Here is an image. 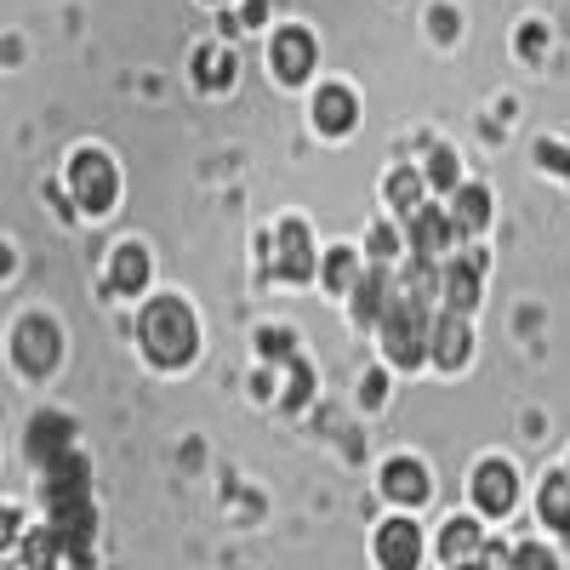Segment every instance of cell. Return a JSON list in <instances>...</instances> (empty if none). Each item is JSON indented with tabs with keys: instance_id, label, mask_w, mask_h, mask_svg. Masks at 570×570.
I'll return each mask as SVG.
<instances>
[{
	"instance_id": "cell-1",
	"label": "cell",
	"mask_w": 570,
	"mask_h": 570,
	"mask_svg": "<svg viewBox=\"0 0 570 570\" xmlns=\"http://www.w3.org/2000/svg\"><path fill=\"white\" fill-rule=\"evenodd\" d=\"M195 314H188L177 297H155L149 308H142V348H149L155 365H188L195 360Z\"/></svg>"
},
{
	"instance_id": "cell-2",
	"label": "cell",
	"mask_w": 570,
	"mask_h": 570,
	"mask_svg": "<svg viewBox=\"0 0 570 570\" xmlns=\"http://www.w3.org/2000/svg\"><path fill=\"white\" fill-rule=\"evenodd\" d=\"M383 348H389L394 365H416V360L434 354V320H428L422 297H411V292L394 297V308L383 314Z\"/></svg>"
},
{
	"instance_id": "cell-3",
	"label": "cell",
	"mask_w": 570,
	"mask_h": 570,
	"mask_svg": "<svg viewBox=\"0 0 570 570\" xmlns=\"http://www.w3.org/2000/svg\"><path fill=\"white\" fill-rule=\"evenodd\" d=\"M69 188H75V206L98 217V212H109V206H115L120 177H115V166H109L98 149H80V155L69 160Z\"/></svg>"
},
{
	"instance_id": "cell-4",
	"label": "cell",
	"mask_w": 570,
	"mask_h": 570,
	"mask_svg": "<svg viewBox=\"0 0 570 570\" xmlns=\"http://www.w3.org/2000/svg\"><path fill=\"white\" fill-rule=\"evenodd\" d=\"M405 223H411V252H416V257H440V252L456 240V217L440 212V206H416Z\"/></svg>"
},
{
	"instance_id": "cell-5",
	"label": "cell",
	"mask_w": 570,
	"mask_h": 570,
	"mask_svg": "<svg viewBox=\"0 0 570 570\" xmlns=\"http://www.w3.org/2000/svg\"><path fill=\"white\" fill-rule=\"evenodd\" d=\"M18 365L35 371V376L58 365V325L52 320H23L18 325Z\"/></svg>"
},
{
	"instance_id": "cell-6",
	"label": "cell",
	"mask_w": 570,
	"mask_h": 570,
	"mask_svg": "<svg viewBox=\"0 0 570 570\" xmlns=\"http://www.w3.org/2000/svg\"><path fill=\"white\" fill-rule=\"evenodd\" d=\"M268 63H274V75L279 80H308V69H314V40L303 35V29H285V35H274V46H268Z\"/></svg>"
},
{
	"instance_id": "cell-7",
	"label": "cell",
	"mask_w": 570,
	"mask_h": 570,
	"mask_svg": "<svg viewBox=\"0 0 570 570\" xmlns=\"http://www.w3.org/2000/svg\"><path fill=\"white\" fill-rule=\"evenodd\" d=\"M480 268H485V257H456V263L440 274V297H445V308L468 314L473 303H480Z\"/></svg>"
},
{
	"instance_id": "cell-8",
	"label": "cell",
	"mask_w": 570,
	"mask_h": 570,
	"mask_svg": "<svg viewBox=\"0 0 570 570\" xmlns=\"http://www.w3.org/2000/svg\"><path fill=\"white\" fill-rule=\"evenodd\" d=\"M274 252H279V257H274V274H279V279H308V274H314V246H308V228H303V223H285Z\"/></svg>"
},
{
	"instance_id": "cell-9",
	"label": "cell",
	"mask_w": 570,
	"mask_h": 570,
	"mask_svg": "<svg viewBox=\"0 0 570 570\" xmlns=\"http://www.w3.org/2000/svg\"><path fill=\"white\" fill-rule=\"evenodd\" d=\"M348 297H354V320L360 325H383V314L394 308V285H389L383 268H371V274H360V285Z\"/></svg>"
},
{
	"instance_id": "cell-10",
	"label": "cell",
	"mask_w": 570,
	"mask_h": 570,
	"mask_svg": "<svg viewBox=\"0 0 570 570\" xmlns=\"http://www.w3.org/2000/svg\"><path fill=\"white\" fill-rule=\"evenodd\" d=\"M513 468L508 462H480V473H473V497H480L485 513H508L513 508Z\"/></svg>"
},
{
	"instance_id": "cell-11",
	"label": "cell",
	"mask_w": 570,
	"mask_h": 570,
	"mask_svg": "<svg viewBox=\"0 0 570 570\" xmlns=\"http://www.w3.org/2000/svg\"><path fill=\"white\" fill-rule=\"evenodd\" d=\"M468 348H473L468 320H462L456 308H445V314L434 320V360H440L445 371H456V365H468Z\"/></svg>"
},
{
	"instance_id": "cell-12",
	"label": "cell",
	"mask_w": 570,
	"mask_h": 570,
	"mask_svg": "<svg viewBox=\"0 0 570 570\" xmlns=\"http://www.w3.org/2000/svg\"><path fill=\"white\" fill-rule=\"evenodd\" d=\"M416 553H422L416 525H411V519H389L383 537H376V559H383V564H416Z\"/></svg>"
},
{
	"instance_id": "cell-13",
	"label": "cell",
	"mask_w": 570,
	"mask_h": 570,
	"mask_svg": "<svg viewBox=\"0 0 570 570\" xmlns=\"http://www.w3.org/2000/svg\"><path fill=\"white\" fill-rule=\"evenodd\" d=\"M383 491L394 497V502H422L428 497V473H422V462H411V456H400V462H389L383 468Z\"/></svg>"
},
{
	"instance_id": "cell-14",
	"label": "cell",
	"mask_w": 570,
	"mask_h": 570,
	"mask_svg": "<svg viewBox=\"0 0 570 570\" xmlns=\"http://www.w3.org/2000/svg\"><path fill=\"white\" fill-rule=\"evenodd\" d=\"M451 217H456L462 234H480V228L491 223V195H485L480 183H462L456 195H451Z\"/></svg>"
},
{
	"instance_id": "cell-15",
	"label": "cell",
	"mask_w": 570,
	"mask_h": 570,
	"mask_svg": "<svg viewBox=\"0 0 570 570\" xmlns=\"http://www.w3.org/2000/svg\"><path fill=\"white\" fill-rule=\"evenodd\" d=\"M69 451V422L63 416H35V428H29V456L35 462H58Z\"/></svg>"
},
{
	"instance_id": "cell-16",
	"label": "cell",
	"mask_w": 570,
	"mask_h": 570,
	"mask_svg": "<svg viewBox=\"0 0 570 570\" xmlns=\"http://www.w3.org/2000/svg\"><path fill=\"white\" fill-rule=\"evenodd\" d=\"M314 126H320V131H348V126H354V91L325 86L320 98H314Z\"/></svg>"
},
{
	"instance_id": "cell-17",
	"label": "cell",
	"mask_w": 570,
	"mask_h": 570,
	"mask_svg": "<svg viewBox=\"0 0 570 570\" xmlns=\"http://www.w3.org/2000/svg\"><path fill=\"white\" fill-rule=\"evenodd\" d=\"M109 285H115L120 297H137L142 285H149V257H142L137 246H120L115 252V268H109Z\"/></svg>"
},
{
	"instance_id": "cell-18",
	"label": "cell",
	"mask_w": 570,
	"mask_h": 570,
	"mask_svg": "<svg viewBox=\"0 0 570 570\" xmlns=\"http://www.w3.org/2000/svg\"><path fill=\"white\" fill-rule=\"evenodd\" d=\"M440 559H445V564L485 559V548H480V525H473V519H451L445 537H440Z\"/></svg>"
},
{
	"instance_id": "cell-19",
	"label": "cell",
	"mask_w": 570,
	"mask_h": 570,
	"mask_svg": "<svg viewBox=\"0 0 570 570\" xmlns=\"http://www.w3.org/2000/svg\"><path fill=\"white\" fill-rule=\"evenodd\" d=\"M537 508H542V519H548L553 531H570V473H548Z\"/></svg>"
},
{
	"instance_id": "cell-20",
	"label": "cell",
	"mask_w": 570,
	"mask_h": 570,
	"mask_svg": "<svg viewBox=\"0 0 570 570\" xmlns=\"http://www.w3.org/2000/svg\"><path fill=\"white\" fill-rule=\"evenodd\" d=\"M389 200H394L400 217H411V212L422 206V177H416V171H394V177H389Z\"/></svg>"
},
{
	"instance_id": "cell-21",
	"label": "cell",
	"mask_w": 570,
	"mask_h": 570,
	"mask_svg": "<svg viewBox=\"0 0 570 570\" xmlns=\"http://www.w3.org/2000/svg\"><path fill=\"white\" fill-rule=\"evenodd\" d=\"M325 285H331V292H354V285H360L354 252H331V257H325Z\"/></svg>"
},
{
	"instance_id": "cell-22",
	"label": "cell",
	"mask_w": 570,
	"mask_h": 570,
	"mask_svg": "<svg viewBox=\"0 0 570 570\" xmlns=\"http://www.w3.org/2000/svg\"><path fill=\"white\" fill-rule=\"evenodd\" d=\"M228 80H234V52H217V46H212V52H200V86L217 91Z\"/></svg>"
},
{
	"instance_id": "cell-23",
	"label": "cell",
	"mask_w": 570,
	"mask_h": 570,
	"mask_svg": "<svg viewBox=\"0 0 570 570\" xmlns=\"http://www.w3.org/2000/svg\"><path fill=\"white\" fill-rule=\"evenodd\" d=\"M428 183L445 188V195H456V155H451V149H434V155H428Z\"/></svg>"
},
{
	"instance_id": "cell-24",
	"label": "cell",
	"mask_w": 570,
	"mask_h": 570,
	"mask_svg": "<svg viewBox=\"0 0 570 570\" xmlns=\"http://www.w3.org/2000/svg\"><path fill=\"white\" fill-rule=\"evenodd\" d=\"M58 548H63V537H58V525H52L46 537H35V542H29V553H23V559H29V564H52V559H58Z\"/></svg>"
},
{
	"instance_id": "cell-25",
	"label": "cell",
	"mask_w": 570,
	"mask_h": 570,
	"mask_svg": "<svg viewBox=\"0 0 570 570\" xmlns=\"http://www.w3.org/2000/svg\"><path fill=\"white\" fill-rule=\"evenodd\" d=\"M519 52H525V58H542V52H548V29H542V23H531L525 35H519Z\"/></svg>"
},
{
	"instance_id": "cell-26",
	"label": "cell",
	"mask_w": 570,
	"mask_h": 570,
	"mask_svg": "<svg viewBox=\"0 0 570 570\" xmlns=\"http://www.w3.org/2000/svg\"><path fill=\"white\" fill-rule=\"evenodd\" d=\"M308 400V365H292V389H285V405H303Z\"/></svg>"
},
{
	"instance_id": "cell-27",
	"label": "cell",
	"mask_w": 570,
	"mask_h": 570,
	"mask_svg": "<svg viewBox=\"0 0 570 570\" xmlns=\"http://www.w3.org/2000/svg\"><path fill=\"white\" fill-rule=\"evenodd\" d=\"M400 240H394V228H371V257H394Z\"/></svg>"
},
{
	"instance_id": "cell-28",
	"label": "cell",
	"mask_w": 570,
	"mask_h": 570,
	"mask_svg": "<svg viewBox=\"0 0 570 570\" xmlns=\"http://www.w3.org/2000/svg\"><path fill=\"white\" fill-rule=\"evenodd\" d=\"M513 559H519V564H553V559H548V548H537V542H531V548H519Z\"/></svg>"
}]
</instances>
